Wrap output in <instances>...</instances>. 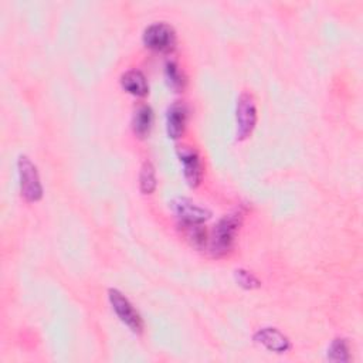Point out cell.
Wrapping results in <instances>:
<instances>
[{"label":"cell","instance_id":"obj_7","mask_svg":"<svg viewBox=\"0 0 363 363\" xmlns=\"http://www.w3.org/2000/svg\"><path fill=\"white\" fill-rule=\"evenodd\" d=\"M177 156L183 164V174L190 187H196L201 182L203 166L197 150L191 146L182 145L177 147Z\"/></svg>","mask_w":363,"mask_h":363},{"label":"cell","instance_id":"obj_3","mask_svg":"<svg viewBox=\"0 0 363 363\" xmlns=\"http://www.w3.org/2000/svg\"><path fill=\"white\" fill-rule=\"evenodd\" d=\"M143 43L157 52H170L176 45V33L167 23H152L143 31Z\"/></svg>","mask_w":363,"mask_h":363},{"label":"cell","instance_id":"obj_10","mask_svg":"<svg viewBox=\"0 0 363 363\" xmlns=\"http://www.w3.org/2000/svg\"><path fill=\"white\" fill-rule=\"evenodd\" d=\"M121 85L122 88L135 96H145L149 91L147 81L142 71L139 69H129L121 77Z\"/></svg>","mask_w":363,"mask_h":363},{"label":"cell","instance_id":"obj_16","mask_svg":"<svg viewBox=\"0 0 363 363\" xmlns=\"http://www.w3.org/2000/svg\"><path fill=\"white\" fill-rule=\"evenodd\" d=\"M235 281L238 282L240 286L247 288V289L258 288L261 285V282L257 279V277L254 274H251L250 271H245V269H237L235 271Z\"/></svg>","mask_w":363,"mask_h":363},{"label":"cell","instance_id":"obj_8","mask_svg":"<svg viewBox=\"0 0 363 363\" xmlns=\"http://www.w3.org/2000/svg\"><path fill=\"white\" fill-rule=\"evenodd\" d=\"M254 340L267 347L268 350L277 353H284L291 347L289 339L275 328H262L257 330L254 335Z\"/></svg>","mask_w":363,"mask_h":363},{"label":"cell","instance_id":"obj_5","mask_svg":"<svg viewBox=\"0 0 363 363\" xmlns=\"http://www.w3.org/2000/svg\"><path fill=\"white\" fill-rule=\"evenodd\" d=\"M235 122H237V139L244 140L247 139L257 122V108L254 98L250 94H241L237 99V109H235Z\"/></svg>","mask_w":363,"mask_h":363},{"label":"cell","instance_id":"obj_4","mask_svg":"<svg viewBox=\"0 0 363 363\" xmlns=\"http://www.w3.org/2000/svg\"><path fill=\"white\" fill-rule=\"evenodd\" d=\"M108 298L112 305V309L118 315V318L135 333H142L143 320L138 311L133 308L130 301L118 289L111 288L108 291Z\"/></svg>","mask_w":363,"mask_h":363},{"label":"cell","instance_id":"obj_1","mask_svg":"<svg viewBox=\"0 0 363 363\" xmlns=\"http://www.w3.org/2000/svg\"><path fill=\"white\" fill-rule=\"evenodd\" d=\"M241 221H242L241 211L230 213L218 220L208 240V251L211 257L220 258L231 251L235 242V237L241 225Z\"/></svg>","mask_w":363,"mask_h":363},{"label":"cell","instance_id":"obj_2","mask_svg":"<svg viewBox=\"0 0 363 363\" xmlns=\"http://www.w3.org/2000/svg\"><path fill=\"white\" fill-rule=\"evenodd\" d=\"M18 177H20V191L27 201H38L43 197V186L35 164L24 155L17 160Z\"/></svg>","mask_w":363,"mask_h":363},{"label":"cell","instance_id":"obj_13","mask_svg":"<svg viewBox=\"0 0 363 363\" xmlns=\"http://www.w3.org/2000/svg\"><path fill=\"white\" fill-rule=\"evenodd\" d=\"M139 186L142 193L150 194L156 189V176H155V167L153 164L146 160L140 169L139 174Z\"/></svg>","mask_w":363,"mask_h":363},{"label":"cell","instance_id":"obj_12","mask_svg":"<svg viewBox=\"0 0 363 363\" xmlns=\"http://www.w3.org/2000/svg\"><path fill=\"white\" fill-rule=\"evenodd\" d=\"M180 227L183 230L186 240L193 247H196V248L206 247V242H207L206 228H203L200 224H194V223H182Z\"/></svg>","mask_w":363,"mask_h":363},{"label":"cell","instance_id":"obj_6","mask_svg":"<svg viewBox=\"0 0 363 363\" xmlns=\"http://www.w3.org/2000/svg\"><path fill=\"white\" fill-rule=\"evenodd\" d=\"M170 207L182 223L201 224L211 217V211L208 208L199 206L197 203L186 197H176L174 200H172Z\"/></svg>","mask_w":363,"mask_h":363},{"label":"cell","instance_id":"obj_14","mask_svg":"<svg viewBox=\"0 0 363 363\" xmlns=\"http://www.w3.org/2000/svg\"><path fill=\"white\" fill-rule=\"evenodd\" d=\"M328 359L332 362H347L350 359L347 340L343 337L333 339L330 347L328 349Z\"/></svg>","mask_w":363,"mask_h":363},{"label":"cell","instance_id":"obj_11","mask_svg":"<svg viewBox=\"0 0 363 363\" xmlns=\"http://www.w3.org/2000/svg\"><path fill=\"white\" fill-rule=\"evenodd\" d=\"M153 122V111L149 105L139 106L132 118V129L139 138H145L152 126Z\"/></svg>","mask_w":363,"mask_h":363},{"label":"cell","instance_id":"obj_15","mask_svg":"<svg viewBox=\"0 0 363 363\" xmlns=\"http://www.w3.org/2000/svg\"><path fill=\"white\" fill-rule=\"evenodd\" d=\"M164 78L169 84V86H172L173 89L179 91L184 86V75L180 71L179 65L173 61H169L164 67Z\"/></svg>","mask_w":363,"mask_h":363},{"label":"cell","instance_id":"obj_9","mask_svg":"<svg viewBox=\"0 0 363 363\" xmlns=\"http://www.w3.org/2000/svg\"><path fill=\"white\" fill-rule=\"evenodd\" d=\"M187 122V108L182 102H176L169 106L166 113V130L169 138L179 139L186 128Z\"/></svg>","mask_w":363,"mask_h":363}]
</instances>
